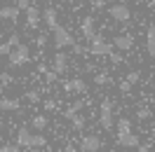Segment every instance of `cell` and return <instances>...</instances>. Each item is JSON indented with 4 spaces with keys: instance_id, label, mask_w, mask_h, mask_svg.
I'll return each instance as SVG.
<instances>
[{
    "instance_id": "cell-16",
    "label": "cell",
    "mask_w": 155,
    "mask_h": 152,
    "mask_svg": "<svg viewBox=\"0 0 155 152\" xmlns=\"http://www.w3.org/2000/svg\"><path fill=\"white\" fill-rule=\"evenodd\" d=\"M146 52H148V56H155V24L148 26L146 30Z\"/></svg>"
},
{
    "instance_id": "cell-34",
    "label": "cell",
    "mask_w": 155,
    "mask_h": 152,
    "mask_svg": "<svg viewBox=\"0 0 155 152\" xmlns=\"http://www.w3.org/2000/svg\"><path fill=\"white\" fill-rule=\"evenodd\" d=\"M92 5H94V7H97V10H101V7H104V5H106V0H92Z\"/></svg>"
},
{
    "instance_id": "cell-32",
    "label": "cell",
    "mask_w": 155,
    "mask_h": 152,
    "mask_svg": "<svg viewBox=\"0 0 155 152\" xmlns=\"http://www.w3.org/2000/svg\"><path fill=\"white\" fill-rule=\"evenodd\" d=\"M108 59H110L113 63H122V56H120V52H117V54H115V52H113V54H110V56H108Z\"/></svg>"
},
{
    "instance_id": "cell-22",
    "label": "cell",
    "mask_w": 155,
    "mask_h": 152,
    "mask_svg": "<svg viewBox=\"0 0 155 152\" xmlns=\"http://www.w3.org/2000/svg\"><path fill=\"white\" fill-rule=\"evenodd\" d=\"M42 110H45V112H54V110H57V101H54V98H45V101H42Z\"/></svg>"
},
{
    "instance_id": "cell-40",
    "label": "cell",
    "mask_w": 155,
    "mask_h": 152,
    "mask_svg": "<svg viewBox=\"0 0 155 152\" xmlns=\"http://www.w3.org/2000/svg\"><path fill=\"white\" fill-rule=\"evenodd\" d=\"M153 147H155V143H153Z\"/></svg>"
},
{
    "instance_id": "cell-5",
    "label": "cell",
    "mask_w": 155,
    "mask_h": 152,
    "mask_svg": "<svg viewBox=\"0 0 155 152\" xmlns=\"http://www.w3.org/2000/svg\"><path fill=\"white\" fill-rule=\"evenodd\" d=\"M101 145H104V141L99 136H85V138H80V143H78L80 152H99Z\"/></svg>"
},
{
    "instance_id": "cell-21",
    "label": "cell",
    "mask_w": 155,
    "mask_h": 152,
    "mask_svg": "<svg viewBox=\"0 0 155 152\" xmlns=\"http://www.w3.org/2000/svg\"><path fill=\"white\" fill-rule=\"evenodd\" d=\"M47 145V138L42 136V133H35L33 136V150H38V147H45Z\"/></svg>"
},
{
    "instance_id": "cell-33",
    "label": "cell",
    "mask_w": 155,
    "mask_h": 152,
    "mask_svg": "<svg viewBox=\"0 0 155 152\" xmlns=\"http://www.w3.org/2000/svg\"><path fill=\"white\" fill-rule=\"evenodd\" d=\"M45 42H47L45 35H38V38H35V45H38V47H45Z\"/></svg>"
},
{
    "instance_id": "cell-28",
    "label": "cell",
    "mask_w": 155,
    "mask_h": 152,
    "mask_svg": "<svg viewBox=\"0 0 155 152\" xmlns=\"http://www.w3.org/2000/svg\"><path fill=\"white\" fill-rule=\"evenodd\" d=\"M0 152H19V145H12V143H5V145L0 147Z\"/></svg>"
},
{
    "instance_id": "cell-2",
    "label": "cell",
    "mask_w": 155,
    "mask_h": 152,
    "mask_svg": "<svg viewBox=\"0 0 155 152\" xmlns=\"http://www.w3.org/2000/svg\"><path fill=\"white\" fill-rule=\"evenodd\" d=\"M54 33V47L57 49H66V47H75V40L71 35V30L66 26H59V28L52 30Z\"/></svg>"
},
{
    "instance_id": "cell-9",
    "label": "cell",
    "mask_w": 155,
    "mask_h": 152,
    "mask_svg": "<svg viewBox=\"0 0 155 152\" xmlns=\"http://www.w3.org/2000/svg\"><path fill=\"white\" fill-rule=\"evenodd\" d=\"M80 33L85 35L87 40H94L97 38V26H94V17H85L80 21Z\"/></svg>"
},
{
    "instance_id": "cell-25",
    "label": "cell",
    "mask_w": 155,
    "mask_h": 152,
    "mask_svg": "<svg viewBox=\"0 0 155 152\" xmlns=\"http://www.w3.org/2000/svg\"><path fill=\"white\" fill-rule=\"evenodd\" d=\"M12 49H14V47H12L10 42H7V40H5V42H2V45H0V56H10V54H12Z\"/></svg>"
},
{
    "instance_id": "cell-38",
    "label": "cell",
    "mask_w": 155,
    "mask_h": 152,
    "mask_svg": "<svg viewBox=\"0 0 155 152\" xmlns=\"http://www.w3.org/2000/svg\"><path fill=\"white\" fill-rule=\"evenodd\" d=\"M153 87H155V77H153Z\"/></svg>"
},
{
    "instance_id": "cell-6",
    "label": "cell",
    "mask_w": 155,
    "mask_h": 152,
    "mask_svg": "<svg viewBox=\"0 0 155 152\" xmlns=\"http://www.w3.org/2000/svg\"><path fill=\"white\" fill-rule=\"evenodd\" d=\"M99 124H101L104 129H110V126H113V105H110V101H104L101 108H99Z\"/></svg>"
},
{
    "instance_id": "cell-30",
    "label": "cell",
    "mask_w": 155,
    "mask_h": 152,
    "mask_svg": "<svg viewBox=\"0 0 155 152\" xmlns=\"http://www.w3.org/2000/svg\"><path fill=\"white\" fill-rule=\"evenodd\" d=\"M26 98H28L31 103H38V101H40V96H38V91H28V94H26Z\"/></svg>"
},
{
    "instance_id": "cell-37",
    "label": "cell",
    "mask_w": 155,
    "mask_h": 152,
    "mask_svg": "<svg viewBox=\"0 0 155 152\" xmlns=\"http://www.w3.org/2000/svg\"><path fill=\"white\" fill-rule=\"evenodd\" d=\"M148 7H150V10H155V0H150V2H148Z\"/></svg>"
},
{
    "instance_id": "cell-7",
    "label": "cell",
    "mask_w": 155,
    "mask_h": 152,
    "mask_svg": "<svg viewBox=\"0 0 155 152\" xmlns=\"http://www.w3.org/2000/svg\"><path fill=\"white\" fill-rule=\"evenodd\" d=\"M19 12H21L19 5H2V10H0V19H2V21H10V24H17V21H19Z\"/></svg>"
},
{
    "instance_id": "cell-26",
    "label": "cell",
    "mask_w": 155,
    "mask_h": 152,
    "mask_svg": "<svg viewBox=\"0 0 155 152\" xmlns=\"http://www.w3.org/2000/svg\"><path fill=\"white\" fill-rule=\"evenodd\" d=\"M85 124H87V119H85L82 115H75V117H73V129H82Z\"/></svg>"
},
{
    "instance_id": "cell-15",
    "label": "cell",
    "mask_w": 155,
    "mask_h": 152,
    "mask_svg": "<svg viewBox=\"0 0 155 152\" xmlns=\"http://www.w3.org/2000/svg\"><path fill=\"white\" fill-rule=\"evenodd\" d=\"M64 89L71 91V94H82V91H87V84H85V80H68L64 84Z\"/></svg>"
},
{
    "instance_id": "cell-1",
    "label": "cell",
    "mask_w": 155,
    "mask_h": 152,
    "mask_svg": "<svg viewBox=\"0 0 155 152\" xmlns=\"http://www.w3.org/2000/svg\"><path fill=\"white\" fill-rule=\"evenodd\" d=\"M7 61H10V68H21V66H26V63L31 61V49L21 42L19 47L12 49V54L7 56Z\"/></svg>"
},
{
    "instance_id": "cell-36",
    "label": "cell",
    "mask_w": 155,
    "mask_h": 152,
    "mask_svg": "<svg viewBox=\"0 0 155 152\" xmlns=\"http://www.w3.org/2000/svg\"><path fill=\"white\" fill-rule=\"evenodd\" d=\"M64 152H75V147H73V145H66V150Z\"/></svg>"
},
{
    "instance_id": "cell-31",
    "label": "cell",
    "mask_w": 155,
    "mask_h": 152,
    "mask_svg": "<svg viewBox=\"0 0 155 152\" xmlns=\"http://www.w3.org/2000/svg\"><path fill=\"white\" fill-rule=\"evenodd\" d=\"M129 89H132V84H129L127 80H122V82H120V91H122V94H127Z\"/></svg>"
},
{
    "instance_id": "cell-35",
    "label": "cell",
    "mask_w": 155,
    "mask_h": 152,
    "mask_svg": "<svg viewBox=\"0 0 155 152\" xmlns=\"http://www.w3.org/2000/svg\"><path fill=\"white\" fill-rule=\"evenodd\" d=\"M139 152H150V145L146 143V145H139Z\"/></svg>"
},
{
    "instance_id": "cell-4",
    "label": "cell",
    "mask_w": 155,
    "mask_h": 152,
    "mask_svg": "<svg viewBox=\"0 0 155 152\" xmlns=\"http://www.w3.org/2000/svg\"><path fill=\"white\" fill-rule=\"evenodd\" d=\"M108 14H110V19H113V21H117V24H127V21L132 19V10L127 7L125 2L110 5V7H108Z\"/></svg>"
},
{
    "instance_id": "cell-3",
    "label": "cell",
    "mask_w": 155,
    "mask_h": 152,
    "mask_svg": "<svg viewBox=\"0 0 155 152\" xmlns=\"http://www.w3.org/2000/svg\"><path fill=\"white\" fill-rule=\"evenodd\" d=\"M113 47H115V45L106 42L101 35H97L94 40H89V52H92L94 56H110V54H113Z\"/></svg>"
},
{
    "instance_id": "cell-10",
    "label": "cell",
    "mask_w": 155,
    "mask_h": 152,
    "mask_svg": "<svg viewBox=\"0 0 155 152\" xmlns=\"http://www.w3.org/2000/svg\"><path fill=\"white\" fill-rule=\"evenodd\" d=\"M117 145H122V147H139L141 141H139V136L132 131H125V133H117Z\"/></svg>"
},
{
    "instance_id": "cell-24",
    "label": "cell",
    "mask_w": 155,
    "mask_h": 152,
    "mask_svg": "<svg viewBox=\"0 0 155 152\" xmlns=\"http://www.w3.org/2000/svg\"><path fill=\"white\" fill-rule=\"evenodd\" d=\"M94 82H97V84H108L110 77H108V73H97V75H94Z\"/></svg>"
},
{
    "instance_id": "cell-27",
    "label": "cell",
    "mask_w": 155,
    "mask_h": 152,
    "mask_svg": "<svg viewBox=\"0 0 155 152\" xmlns=\"http://www.w3.org/2000/svg\"><path fill=\"white\" fill-rule=\"evenodd\" d=\"M0 84H2V89L12 84V75L10 73H2V75H0Z\"/></svg>"
},
{
    "instance_id": "cell-39",
    "label": "cell",
    "mask_w": 155,
    "mask_h": 152,
    "mask_svg": "<svg viewBox=\"0 0 155 152\" xmlns=\"http://www.w3.org/2000/svg\"><path fill=\"white\" fill-rule=\"evenodd\" d=\"M47 2H54V0H47Z\"/></svg>"
},
{
    "instance_id": "cell-8",
    "label": "cell",
    "mask_w": 155,
    "mask_h": 152,
    "mask_svg": "<svg viewBox=\"0 0 155 152\" xmlns=\"http://www.w3.org/2000/svg\"><path fill=\"white\" fill-rule=\"evenodd\" d=\"M40 21H42V10H38L35 5H31L28 10H26V26L28 28H38Z\"/></svg>"
},
{
    "instance_id": "cell-14",
    "label": "cell",
    "mask_w": 155,
    "mask_h": 152,
    "mask_svg": "<svg viewBox=\"0 0 155 152\" xmlns=\"http://www.w3.org/2000/svg\"><path fill=\"white\" fill-rule=\"evenodd\" d=\"M17 145L19 147H33V133L26 126H21L19 131H17Z\"/></svg>"
},
{
    "instance_id": "cell-11",
    "label": "cell",
    "mask_w": 155,
    "mask_h": 152,
    "mask_svg": "<svg viewBox=\"0 0 155 152\" xmlns=\"http://www.w3.org/2000/svg\"><path fill=\"white\" fill-rule=\"evenodd\" d=\"M113 45H115L117 52H132V47H134V38H132L129 33H122V35H117V38L113 40Z\"/></svg>"
},
{
    "instance_id": "cell-29",
    "label": "cell",
    "mask_w": 155,
    "mask_h": 152,
    "mask_svg": "<svg viewBox=\"0 0 155 152\" xmlns=\"http://www.w3.org/2000/svg\"><path fill=\"white\" fill-rule=\"evenodd\" d=\"M14 5H19L21 10L26 12V10H28V7H31V5H33V0H17V2H14Z\"/></svg>"
},
{
    "instance_id": "cell-41",
    "label": "cell",
    "mask_w": 155,
    "mask_h": 152,
    "mask_svg": "<svg viewBox=\"0 0 155 152\" xmlns=\"http://www.w3.org/2000/svg\"><path fill=\"white\" fill-rule=\"evenodd\" d=\"M153 108H155V105H153Z\"/></svg>"
},
{
    "instance_id": "cell-19",
    "label": "cell",
    "mask_w": 155,
    "mask_h": 152,
    "mask_svg": "<svg viewBox=\"0 0 155 152\" xmlns=\"http://www.w3.org/2000/svg\"><path fill=\"white\" fill-rule=\"evenodd\" d=\"M150 115H153V108H150V105H139V110H136V117H139V119H148Z\"/></svg>"
},
{
    "instance_id": "cell-13",
    "label": "cell",
    "mask_w": 155,
    "mask_h": 152,
    "mask_svg": "<svg viewBox=\"0 0 155 152\" xmlns=\"http://www.w3.org/2000/svg\"><path fill=\"white\" fill-rule=\"evenodd\" d=\"M52 68H54V73H59V75H64V73L68 70V56L64 54V52H57V54H54Z\"/></svg>"
},
{
    "instance_id": "cell-12",
    "label": "cell",
    "mask_w": 155,
    "mask_h": 152,
    "mask_svg": "<svg viewBox=\"0 0 155 152\" xmlns=\"http://www.w3.org/2000/svg\"><path fill=\"white\" fill-rule=\"evenodd\" d=\"M42 21H45V26H47L49 30L59 28V17H57V10H54V7H45V10H42Z\"/></svg>"
},
{
    "instance_id": "cell-23",
    "label": "cell",
    "mask_w": 155,
    "mask_h": 152,
    "mask_svg": "<svg viewBox=\"0 0 155 152\" xmlns=\"http://www.w3.org/2000/svg\"><path fill=\"white\" fill-rule=\"evenodd\" d=\"M125 80H127V82H129V84H136V82L141 80V73H139V70H129Z\"/></svg>"
},
{
    "instance_id": "cell-18",
    "label": "cell",
    "mask_w": 155,
    "mask_h": 152,
    "mask_svg": "<svg viewBox=\"0 0 155 152\" xmlns=\"http://www.w3.org/2000/svg\"><path fill=\"white\" fill-rule=\"evenodd\" d=\"M31 126H33V129H38V131L47 129V126H49V119H47V115H35V117L31 119Z\"/></svg>"
},
{
    "instance_id": "cell-17",
    "label": "cell",
    "mask_w": 155,
    "mask_h": 152,
    "mask_svg": "<svg viewBox=\"0 0 155 152\" xmlns=\"http://www.w3.org/2000/svg\"><path fill=\"white\" fill-rule=\"evenodd\" d=\"M0 110H2V112H17V110H19V101L2 96V98H0Z\"/></svg>"
},
{
    "instance_id": "cell-20",
    "label": "cell",
    "mask_w": 155,
    "mask_h": 152,
    "mask_svg": "<svg viewBox=\"0 0 155 152\" xmlns=\"http://www.w3.org/2000/svg\"><path fill=\"white\" fill-rule=\"evenodd\" d=\"M125 131H132V122L127 117H120L117 119V133H125Z\"/></svg>"
}]
</instances>
